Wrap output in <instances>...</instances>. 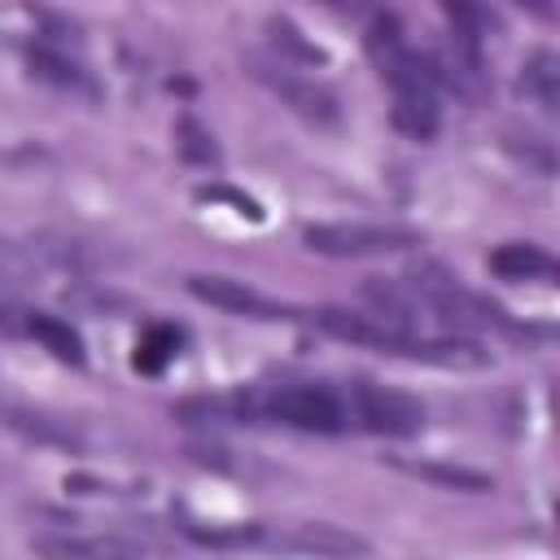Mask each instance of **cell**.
<instances>
[{
	"instance_id": "6da1fadb",
	"label": "cell",
	"mask_w": 560,
	"mask_h": 560,
	"mask_svg": "<svg viewBox=\"0 0 560 560\" xmlns=\"http://www.w3.org/2000/svg\"><path fill=\"white\" fill-rule=\"evenodd\" d=\"M368 57L376 61L381 79L394 92V127L411 140H429L438 131V92H433V66L402 39V26L394 13L372 9L368 13Z\"/></svg>"
},
{
	"instance_id": "7a4b0ae2",
	"label": "cell",
	"mask_w": 560,
	"mask_h": 560,
	"mask_svg": "<svg viewBox=\"0 0 560 560\" xmlns=\"http://www.w3.org/2000/svg\"><path fill=\"white\" fill-rule=\"evenodd\" d=\"M311 319L341 341H354V346H368L381 354H398V359H416V363H438V368H486L490 363V350L468 337H416L398 324H376L368 315H350L337 306H328Z\"/></svg>"
},
{
	"instance_id": "3957f363",
	"label": "cell",
	"mask_w": 560,
	"mask_h": 560,
	"mask_svg": "<svg viewBox=\"0 0 560 560\" xmlns=\"http://www.w3.org/2000/svg\"><path fill=\"white\" fill-rule=\"evenodd\" d=\"M302 245L328 258H376L420 245V232L402 223H311L302 228Z\"/></svg>"
},
{
	"instance_id": "277c9868",
	"label": "cell",
	"mask_w": 560,
	"mask_h": 560,
	"mask_svg": "<svg viewBox=\"0 0 560 560\" xmlns=\"http://www.w3.org/2000/svg\"><path fill=\"white\" fill-rule=\"evenodd\" d=\"M346 411H350V429H368V433L411 438L424 429V407L411 394L376 385V381H350L346 385Z\"/></svg>"
},
{
	"instance_id": "5b68a950",
	"label": "cell",
	"mask_w": 560,
	"mask_h": 560,
	"mask_svg": "<svg viewBox=\"0 0 560 560\" xmlns=\"http://www.w3.org/2000/svg\"><path fill=\"white\" fill-rule=\"evenodd\" d=\"M245 70H249L262 88H271V92L280 96V105H289L298 118H306V122H315V127H337V122H341V105H337V96H332L324 83L293 74L284 57L271 61V57L245 52Z\"/></svg>"
},
{
	"instance_id": "8992f818",
	"label": "cell",
	"mask_w": 560,
	"mask_h": 560,
	"mask_svg": "<svg viewBox=\"0 0 560 560\" xmlns=\"http://www.w3.org/2000/svg\"><path fill=\"white\" fill-rule=\"evenodd\" d=\"M184 284H188V293H192L197 302H210V306L232 311V315H249V319H293L289 306H280V302L262 298L258 289H249V284H241V280H228V276H188Z\"/></svg>"
},
{
	"instance_id": "52a82bcc",
	"label": "cell",
	"mask_w": 560,
	"mask_h": 560,
	"mask_svg": "<svg viewBox=\"0 0 560 560\" xmlns=\"http://www.w3.org/2000/svg\"><path fill=\"white\" fill-rule=\"evenodd\" d=\"M271 547L280 551H315V556H368L372 542L368 538H354L337 525H302L293 534H280V538H267Z\"/></svg>"
},
{
	"instance_id": "ba28073f",
	"label": "cell",
	"mask_w": 560,
	"mask_h": 560,
	"mask_svg": "<svg viewBox=\"0 0 560 560\" xmlns=\"http://www.w3.org/2000/svg\"><path fill=\"white\" fill-rule=\"evenodd\" d=\"M31 551L39 556H140L144 542L140 538H114V534H39L31 538Z\"/></svg>"
},
{
	"instance_id": "9c48e42d",
	"label": "cell",
	"mask_w": 560,
	"mask_h": 560,
	"mask_svg": "<svg viewBox=\"0 0 560 560\" xmlns=\"http://www.w3.org/2000/svg\"><path fill=\"white\" fill-rule=\"evenodd\" d=\"M490 271L499 280H551L556 276V258L534 245V241H508L490 254Z\"/></svg>"
},
{
	"instance_id": "30bf717a",
	"label": "cell",
	"mask_w": 560,
	"mask_h": 560,
	"mask_svg": "<svg viewBox=\"0 0 560 560\" xmlns=\"http://www.w3.org/2000/svg\"><path fill=\"white\" fill-rule=\"evenodd\" d=\"M389 464L407 477H420V481H433L446 490H468V494L494 490V477L481 468H468V464H442V459H389Z\"/></svg>"
},
{
	"instance_id": "8fae6325",
	"label": "cell",
	"mask_w": 560,
	"mask_h": 560,
	"mask_svg": "<svg viewBox=\"0 0 560 560\" xmlns=\"http://www.w3.org/2000/svg\"><path fill=\"white\" fill-rule=\"evenodd\" d=\"M0 424L13 429V433H22V438H31V442H39V446L83 451V438H79L70 424H61V420H52V416H39V411H26V407L0 402Z\"/></svg>"
},
{
	"instance_id": "7c38bea8",
	"label": "cell",
	"mask_w": 560,
	"mask_h": 560,
	"mask_svg": "<svg viewBox=\"0 0 560 560\" xmlns=\"http://www.w3.org/2000/svg\"><path fill=\"white\" fill-rule=\"evenodd\" d=\"M22 332L26 337H35L52 359H61V363H70V368H83V337L66 324V319H57V315H44V311H31V315H22Z\"/></svg>"
},
{
	"instance_id": "4fadbf2b",
	"label": "cell",
	"mask_w": 560,
	"mask_h": 560,
	"mask_svg": "<svg viewBox=\"0 0 560 560\" xmlns=\"http://www.w3.org/2000/svg\"><path fill=\"white\" fill-rule=\"evenodd\" d=\"M521 88H525V96H534L547 114L560 109V61H556L551 48H538V52L521 66Z\"/></svg>"
},
{
	"instance_id": "5bb4252c",
	"label": "cell",
	"mask_w": 560,
	"mask_h": 560,
	"mask_svg": "<svg viewBox=\"0 0 560 560\" xmlns=\"http://www.w3.org/2000/svg\"><path fill=\"white\" fill-rule=\"evenodd\" d=\"M175 354H179V332H175L171 324H149V328L136 337L131 368L144 372V376H158Z\"/></svg>"
},
{
	"instance_id": "9a60e30c",
	"label": "cell",
	"mask_w": 560,
	"mask_h": 560,
	"mask_svg": "<svg viewBox=\"0 0 560 560\" xmlns=\"http://www.w3.org/2000/svg\"><path fill=\"white\" fill-rule=\"evenodd\" d=\"M267 31H271V44H276L284 57H293V61H302V66H328V52H324L315 39H306L293 18H267Z\"/></svg>"
},
{
	"instance_id": "2e32d148",
	"label": "cell",
	"mask_w": 560,
	"mask_h": 560,
	"mask_svg": "<svg viewBox=\"0 0 560 560\" xmlns=\"http://www.w3.org/2000/svg\"><path fill=\"white\" fill-rule=\"evenodd\" d=\"M442 9H446V22H451L455 39L477 52V44H481V35L494 26V18H490L477 0H442Z\"/></svg>"
},
{
	"instance_id": "e0dca14e",
	"label": "cell",
	"mask_w": 560,
	"mask_h": 560,
	"mask_svg": "<svg viewBox=\"0 0 560 560\" xmlns=\"http://www.w3.org/2000/svg\"><path fill=\"white\" fill-rule=\"evenodd\" d=\"M175 149H179L184 162H192V166H219L214 136H210L197 118H179V122H175Z\"/></svg>"
},
{
	"instance_id": "ac0fdd59",
	"label": "cell",
	"mask_w": 560,
	"mask_h": 560,
	"mask_svg": "<svg viewBox=\"0 0 560 560\" xmlns=\"http://www.w3.org/2000/svg\"><path fill=\"white\" fill-rule=\"evenodd\" d=\"M26 61H31V70L39 74V79H48V83H57V88H83L88 79H83V70L70 61V57H61V52H52V48H31L26 52Z\"/></svg>"
},
{
	"instance_id": "d6986e66",
	"label": "cell",
	"mask_w": 560,
	"mask_h": 560,
	"mask_svg": "<svg viewBox=\"0 0 560 560\" xmlns=\"http://www.w3.org/2000/svg\"><path fill=\"white\" fill-rule=\"evenodd\" d=\"M197 197H201V201H228L232 214H241V219H249V223H262V206H258L254 197L228 188V184H206V188H197Z\"/></svg>"
},
{
	"instance_id": "ffe728a7",
	"label": "cell",
	"mask_w": 560,
	"mask_h": 560,
	"mask_svg": "<svg viewBox=\"0 0 560 560\" xmlns=\"http://www.w3.org/2000/svg\"><path fill=\"white\" fill-rule=\"evenodd\" d=\"M508 149L512 153H521L538 175H551L556 171V158H551V144L547 140H538V136H525V144H516V140H508Z\"/></svg>"
},
{
	"instance_id": "44dd1931",
	"label": "cell",
	"mask_w": 560,
	"mask_h": 560,
	"mask_svg": "<svg viewBox=\"0 0 560 560\" xmlns=\"http://www.w3.org/2000/svg\"><path fill=\"white\" fill-rule=\"evenodd\" d=\"M315 4H324V9H332V13H346V18H363V13L376 9L372 0H315Z\"/></svg>"
},
{
	"instance_id": "7402d4cb",
	"label": "cell",
	"mask_w": 560,
	"mask_h": 560,
	"mask_svg": "<svg viewBox=\"0 0 560 560\" xmlns=\"http://www.w3.org/2000/svg\"><path fill=\"white\" fill-rule=\"evenodd\" d=\"M521 9H529V13H538V18H551L556 13V0H516Z\"/></svg>"
}]
</instances>
